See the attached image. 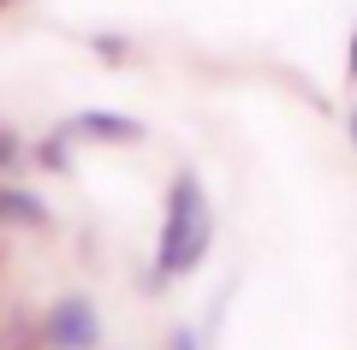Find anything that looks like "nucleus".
Here are the masks:
<instances>
[{
	"mask_svg": "<svg viewBox=\"0 0 357 350\" xmlns=\"http://www.w3.org/2000/svg\"><path fill=\"white\" fill-rule=\"evenodd\" d=\"M6 6H13V0H0V13H6Z\"/></svg>",
	"mask_w": 357,
	"mask_h": 350,
	"instance_id": "f8f14e48",
	"label": "nucleus"
},
{
	"mask_svg": "<svg viewBox=\"0 0 357 350\" xmlns=\"http://www.w3.org/2000/svg\"><path fill=\"white\" fill-rule=\"evenodd\" d=\"M0 350H48V333H42V315H13V326L0 333Z\"/></svg>",
	"mask_w": 357,
	"mask_h": 350,
	"instance_id": "39448f33",
	"label": "nucleus"
},
{
	"mask_svg": "<svg viewBox=\"0 0 357 350\" xmlns=\"http://www.w3.org/2000/svg\"><path fill=\"white\" fill-rule=\"evenodd\" d=\"M60 131L72 143H107V149H137V143H149V125H143V119H131V113H107V107L72 113Z\"/></svg>",
	"mask_w": 357,
	"mask_h": 350,
	"instance_id": "7ed1b4c3",
	"label": "nucleus"
},
{
	"mask_svg": "<svg viewBox=\"0 0 357 350\" xmlns=\"http://www.w3.org/2000/svg\"><path fill=\"white\" fill-rule=\"evenodd\" d=\"M208 244H215V202H208L203 178L191 166H178L173 184H167V202H161V238H155V267L143 285L149 291H167L178 285L185 273L208 262Z\"/></svg>",
	"mask_w": 357,
	"mask_h": 350,
	"instance_id": "f257e3e1",
	"label": "nucleus"
},
{
	"mask_svg": "<svg viewBox=\"0 0 357 350\" xmlns=\"http://www.w3.org/2000/svg\"><path fill=\"white\" fill-rule=\"evenodd\" d=\"M345 83H357V24H351V48H345Z\"/></svg>",
	"mask_w": 357,
	"mask_h": 350,
	"instance_id": "9d476101",
	"label": "nucleus"
},
{
	"mask_svg": "<svg viewBox=\"0 0 357 350\" xmlns=\"http://www.w3.org/2000/svg\"><path fill=\"white\" fill-rule=\"evenodd\" d=\"M167 350H203V338H197L191 326H178V333H173V344H167Z\"/></svg>",
	"mask_w": 357,
	"mask_h": 350,
	"instance_id": "1a4fd4ad",
	"label": "nucleus"
},
{
	"mask_svg": "<svg viewBox=\"0 0 357 350\" xmlns=\"http://www.w3.org/2000/svg\"><path fill=\"white\" fill-rule=\"evenodd\" d=\"M24 137H18V125H6V119H0V178L6 173H18V166H24Z\"/></svg>",
	"mask_w": 357,
	"mask_h": 350,
	"instance_id": "0eeeda50",
	"label": "nucleus"
},
{
	"mask_svg": "<svg viewBox=\"0 0 357 350\" xmlns=\"http://www.w3.org/2000/svg\"><path fill=\"white\" fill-rule=\"evenodd\" d=\"M89 54L107 60V65H126V60H131V42H126V36H89Z\"/></svg>",
	"mask_w": 357,
	"mask_h": 350,
	"instance_id": "6e6552de",
	"label": "nucleus"
},
{
	"mask_svg": "<svg viewBox=\"0 0 357 350\" xmlns=\"http://www.w3.org/2000/svg\"><path fill=\"white\" fill-rule=\"evenodd\" d=\"M42 333H48V350H102V315L84 291H66L42 309Z\"/></svg>",
	"mask_w": 357,
	"mask_h": 350,
	"instance_id": "f03ea898",
	"label": "nucleus"
},
{
	"mask_svg": "<svg viewBox=\"0 0 357 350\" xmlns=\"http://www.w3.org/2000/svg\"><path fill=\"white\" fill-rule=\"evenodd\" d=\"M345 143H351V149H357V101H351V107H345Z\"/></svg>",
	"mask_w": 357,
	"mask_h": 350,
	"instance_id": "9b49d317",
	"label": "nucleus"
},
{
	"mask_svg": "<svg viewBox=\"0 0 357 350\" xmlns=\"http://www.w3.org/2000/svg\"><path fill=\"white\" fill-rule=\"evenodd\" d=\"M30 154H36V166H42V173H72V137H66L60 125H54V131H48V137H42Z\"/></svg>",
	"mask_w": 357,
	"mask_h": 350,
	"instance_id": "423d86ee",
	"label": "nucleus"
},
{
	"mask_svg": "<svg viewBox=\"0 0 357 350\" xmlns=\"http://www.w3.org/2000/svg\"><path fill=\"white\" fill-rule=\"evenodd\" d=\"M42 225H48V202L36 190L0 184V232H42Z\"/></svg>",
	"mask_w": 357,
	"mask_h": 350,
	"instance_id": "20e7f679",
	"label": "nucleus"
}]
</instances>
